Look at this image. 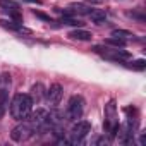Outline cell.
Instances as JSON below:
<instances>
[{"label": "cell", "mask_w": 146, "mask_h": 146, "mask_svg": "<svg viewBox=\"0 0 146 146\" xmlns=\"http://www.w3.org/2000/svg\"><path fill=\"white\" fill-rule=\"evenodd\" d=\"M62 96H64V90H62L60 84H52L46 90V93H45V98H46V102H48L50 107H57L60 103Z\"/></svg>", "instance_id": "8"}, {"label": "cell", "mask_w": 146, "mask_h": 146, "mask_svg": "<svg viewBox=\"0 0 146 146\" xmlns=\"http://www.w3.org/2000/svg\"><path fill=\"white\" fill-rule=\"evenodd\" d=\"M33 14H35L36 17H40V19H43V21H46V23H53L50 16H46V14H43V12H40V11H33Z\"/></svg>", "instance_id": "20"}, {"label": "cell", "mask_w": 146, "mask_h": 146, "mask_svg": "<svg viewBox=\"0 0 146 146\" xmlns=\"http://www.w3.org/2000/svg\"><path fill=\"white\" fill-rule=\"evenodd\" d=\"M88 16H90L91 21L96 23V24H105V23H107V14H105L103 11H96V9H93Z\"/></svg>", "instance_id": "15"}, {"label": "cell", "mask_w": 146, "mask_h": 146, "mask_svg": "<svg viewBox=\"0 0 146 146\" xmlns=\"http://www.w3.org/2000/svg\"><path fill=\"white\" fill-rule=\"evenodd\" d=\"M45 88H43V84L41 83H36V84H33V88H31V100H33V103H40L43 98H45Z\"/></svg>", "instance_id": "11"}, {"label": "cell", "mask_w": 146, "mask_h": 146, "mask_svg": "<svg viewBox=\"0 0 146 146\" xmlns=\"http://www.w3.org/2000/svg\"><path fill=\"white\" fill-rule=\"evenodd\" d=\"M24 2H31V4H41V0H24Z\"/></svg>", "instance_id": "23"}, {"label": "cell", "mask_w": 146, "mask_h": 146, "mask_svg": "<svg viewBox=\"0 0 146 146\" xmlns=\"http://www.w3.org/2000/svg\"><path fill=\"white\" fill-rule=\"evenodd\" d=\"M93 2H96V4H98V2H102V0H93Z\"/></svg>", "instance_id": "24"}, {"label": "cell", "mask_w": 146, "mask_h": 146, "mask_svg": "<svg viewBox=\"0 0 146 146\" xmlns=\"http://www.w3.org/2000/svg\"><path fill=\"white\" fill-rule=\"evenodd\" d=\"M127 16L132 17V19H137L139 23H144V14H143V12H129Z\"/></svg>", "instance_id": "21"}, {"label": "cell", "mask_w": 146, "mask_h": 146, "mask_svg": "<svg viewBox=\"0 0 146 146\" xmlns=\"http://www.w3.org/2000/svg\"><path fill=\"white\" fill-rule=\"evenodd\" d=\"M33 134H35V129L31 127V124H29L28 120H21V124L12 129L11 137H12V141H16V143H24V141H28Z\"/></svg>", "instance_id": "5"}, {"label": "cell", "mask_w": 146, "mask_h": 146, "mask_svg": "<svg viewBox=\"0 0 146 146\" xmlns=\"http://www.w3.org/2000/svg\"><path fill=\"white\" fill-rule=\"evenodd\" d=\"M129 69H134V70H144L146 69V60L139 58V60H132L131 64H127Z\"/></svg>", "instance_id": "19"}, {"label": "cell", "mask_w": 146, "mask_h": 146, "mask_svg": "<svg viewBox=\"0 0 146 146\" xmlns=\"http://www.w3.org/2000/svg\"><path fill=\"white\" fill-rule=\"evenodd\" d=\"M31 108H33V100L29 95H24V93H17L14 98H12V103H11V113L16 120H26L28 115L31 113Z\"/></svg>", "instance_id": "1"}, {"label": "cell", "mask_w": 146, "mask_h": 146, "mask_svg": "<svg viewBox=\"0 0 146 146\" xmlns=\"http://www.w3.org/2000/svg\"><path fill=\"white\" fill-rule=\"evenodd\" d=\"M125 40H120V38H113V36H110V38H107L105 40V45H110V46H115V48H122V46H125Z\"/></svg>", "instance_id": "17"}, {"label": "cell", "mask_w": 146, "mask_h": 146, "mask_svg": "<svg viewBox=\"0 0 146 146\" xmlns=\"http://www.w3.org/2000/svg\"><path fill=\"white\" fill-rule=\"evenodd\" d=\"M7 105H9L7 88H2V90H0V119L4 117V113H5V110H7Z\"/></svg>", "instance_id": "13"}, {"label": "cell", "mask_w": 146, "mask_h": 146, "mask_svg": "<svg viewBox=\"0 0 146 146\" xmlns=\"http://www.w3.org/2000/svg\"><path fill=\"white\" fill-rule=\"evenodd\" d=\"M90 132H91V124L90 122H86V120H76V124L72 125V129H70V139H69V143L78 144Z\"/></svg>", "instance_id": "4"}, {"label": "cell", "mask_w": 146, "mask_h": 146, "mask_svg": "<svg viewBox=\"0 0 146 146\" xmlns=\"http://www.w3.org/2000/svg\"><path fill=\"white\" fill-rule=\"evenodd\" d=\"M103 143H105V144H108V143H110V139H107V137H100V139H96V144H103Z\"/></svg>", "instance_id": "22"}, {"label": "cell", "mask_w": 146, "mask_h": 146, "mask_svg": "<svg viewBox=\"0 0 146 146\" xmlns=\"http://www.w3.org/2000/svg\"><path fill=\"white\" fill-rule=\"evenodd\" d=\"M62 26H76V28H79V26H83V23H79L78 19H74V17H70V16H64L60 21H58Z\"/></svg>", "instance_id": "16"}, {"label": "cell", "mask_w": 146, "mask_h": 146, "mask_svg": "<svg viewBox=\"0 0 146 146\" xmlns=\"http://www.w3.org/2000/svg\"><path fill=\"white\" fill-rule=\"evenodd\" d=\"M112 36L113 38H120V40H129V38H132L134 35L132 33H129V31H125V29H115V31H112Z\"/></svg>", "instance_id": "18"}, {"label": "cell", "mask_w": 146, "mask_h": 146, "mask_svg": "<svg viewBox=\"0 0 146 146\" xmlns=\"http://www.w3.org/2000/svg\"><path fill=\"white\" fill-rule=\"evenodd\" d=\"M70 40H78V41H90L91 40V33L86 29H72L69 33Z\"/></svg>", "instance_id": "12"}, {"label": "cell", "mask_w": 146, "mask_h": 146, "mask_svg": "<svg viewBox=\"0 0 146 146\" xmlns=\"http://www.w3.org/2000/svg\"><path fill=\"white\" fill-rule=\"evenodd\" d=\"M105 131L108 132L110 137H113L119 132V119H117V107L115 102H110L105 107V124H103Z\"/></svg>", "instance_id": "2"}, {"label": "cell", "mask_w": 146, "mask_h": 146, "mask_svg": "<svg viewBox=\"0 0 146 146\" xmlns=\"http://www.w3.org/2000/svg\"><path fill=\"white\" fill-rule=\"evenodd\" d=\"M93 50H95L96 53H102L105 58H110V60H115V62H124V60L131 58V55H129L127 52H124V50H119V48H113V50H110V48H100V46H95Z\"/></svg>", "instance_id": "7"}, {"label": "cell", "mask_w": 146, "mask_h": 146, "mask_svg": "<svg viewBox=\"0 0 146 146\" xmlns=\"http://www.w3.org/2000/svg\"><path fill=\"white\" fill-rule=\"evenodd\" d=\"M0 9H2L5 14H9L11 17H14L16 21L21 19V12H19V5L12 0H0Z\"/></svg>", "instance_id": "9"}, {"label": "cell", "mask_w": 146, "mask_h": 146, "mask_svg": "<svg viewBox=\"0 0 146 146\" xmlns=\"http://www.w3.org/2000/svg\"><path fill=\"white\" fill-rule=\"evenodd\" d=\"M46 119H48V112L38 108L36 112H31V113L28 115L26 120L31 124V127L35 129V132H40V131L48 129V125H46Z\"/></svg>", "instance_id": "6"}, {"label": "cell", "mask_w": 146, "mask_h": 146, "mask_svg": "<svg viewBox=\"0 0 146 146\" xmlns=\"http://www.w3.org/2000/svg\"><path fill=\"white\" fill-rule=\"evenodd\" d=\"M0 26H2V28H7V29H12V31H17V33H26V35H29L31 31L29 29H26L19 21H5V19H2V21H0Z\"/></svg>", "instance_id": "10"}, {"label": "cell", "mask_w": 146, "mask_h": 146, "mask_svg": "<svg viewBox=\"0 0 146 146\" xmlns=\"http://www.w3.org/2000/svg\"><path fill=\"white\" fill-rule=\"evenodd\" d=\"M84 113V98L79 96V95H74L70 100H69V105H67V117L69 120H79Z\"/></svg>", "instance_id": "3"}, {"label": "cell", "mask_w": 146, "mask_h": 146, "mask_svg": "<svg viewBox=\"0 0 146 146\" xmlns=\"http://www.w3.org/2000/svg\"><path fill=\"white\" fill-rule=\"evenodd\" d=\"M69 9L72 11V14H83V16H88V14L93 11V9H91L90 5H86V4H72Z\"/></svg>", "instance_id": "14"}]
</instances>
